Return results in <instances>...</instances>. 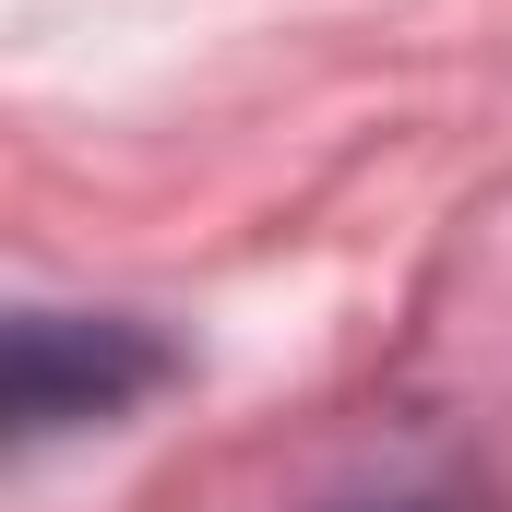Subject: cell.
I'll return each mask as SVG.
<instances>
[{"instance_id":"cell-1","label":"cell","mask_w":512,"mask_h":512,"mask_svg":"<svg viewBox=\"0 0 512 512\" xmlns=\"http://www.w3.org/2000/svg\"><path fill=\"white\" fill-rule=\"evenodd\" d=\"M143 382H167V358L131 334V322H60V310H36V322H12V417L24 429H60V417H108L131 405Z\"/></svg>"},{"instance_id":"cell-2","label":"cell","mask_w":512,"mask_h":512,"mask_svg":"<svg viewBox=\"0 0 512 512\" xmlns=\"http://www.w3.org/2000/svg\"><path fill=\"white\" fill-rule=\"evenodd\" d=\"M382 512H465V501H382Z\"/></svg>"}]
</instances>
